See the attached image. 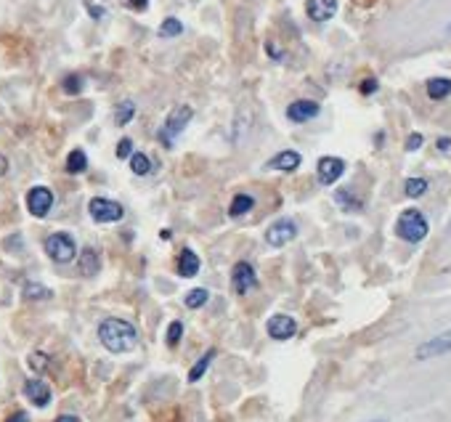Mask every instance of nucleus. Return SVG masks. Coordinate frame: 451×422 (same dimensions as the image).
Listing matches in <instances>:
<instances>
[{
	"label": "nucleus",
	"instance_id": "f3484780",
	"mask_svg": "<svg viewBox=\"0 0 451 422\" xmlns=\"http://www.w3.org/2000/svg\"><path fill=\"white\" fill-rule=\"evenodd\" d=\"M98 268H101L98 252L91 250V247H85L82 255H80V274H82V277H96V274H98Z\"/></svg>",
	"mask_w": 451,
	"mask_h": 422
},
{
	"label": "nucleus",
	"instance_id": "f704fd0d",
	"mask_svg": "<svg viewBox=\"0 0 451 422\" xmlns=\"http://www.w3.org/2000/svg\"><path fill=\"white\" fill-rule=\"evenodd\" d=\"M377 91V80H364V82H361V93H367V96H369V93H374Z\"/></svg>",
	"mask_w": 451,
	"mask_h": 422
},
{
	"label": "nucleus",
	"instance_id": "20e7f679",
	"mask_svg": "<svg viewBox=\"0 0 451 422\" xmlns=\"http://www.w3.org/2000/svg\"><path fill=\"white\" fill-rule=\"evenodd\" d=\"M45 255L51 258L53 263H69L77 255V242L66 231H56V234L45 239Z\"/></svg>",
	"mask_w": 451,
	"mask_h": 422
},
{
	"label": "nucleus",
	"instance_id": "f257e3e1",
	"mask_svg": "<svg viewBox=\"0 0 451 422\" xmlns=\"http://www.w3.org/2000/svg\"><path fill=\"white\" fill-rule=\"evenodd\" d=\"M98 340L109 354H131L138 345V330L125 319L109 316L98 324Z\"/></svg>",
	"mask_w": 451,
	"mask_h": 422
},
{
	"label": "nucleus",
	"instance_id": "a878e982",
	"mask_svg": "<svg viewBox=\"0 0 451 422\" xmlns=\"http://www.w3.org/2000/svg\"><path fill=\"white\" fill-rule=\"evenodd\" d=\"M210 300V292L205 290V287H197V290H191L188 295L184 298L186 308H202V305Z\"/></svg>",
	"mask_w": 451,
	"mask_h": 422
},
{
	"label": "nucleus",
	"instance_id": "a19ab883",
	"mask_svg": "<svg viewBox=\"0 0 451 422\" xmlns=\"http://www.w3.org/2000/svg\"><path fill=\"white\" fill-rule=\"evenodd\" d=\"M449 234H451V224H449Z\"/></svg>",
	"mask_w": 451,
	"mask_h": 422
},
{
	"label": "nucleus",
	"instance_id": "f8f14e48",
	"mask_svg": "<svg viewBox=\"0 0 451 422\" xmlns=\"http://www.w3.org/2000/svg\"><path fill=\"white\" fill-rule=\"evenodd\" d=\"M305 13L313 22H330L337 13V0H305Z\"/></svg>",
	"mask_w": 451,
	"mask_h": 422
},
{
	"label": "nucleus",
	"instance_id": "dca6fc26",
	"mask_svg": "<svg viewBox=\"0 0 451 422\" xmlns=\"http://www.w3.org/2000/svg\"><path fill=\"white\" fill-rule=\"evenodd\" d=\"M199 255L194 250H181V255H178V274L184 279H191V277H197L199 274Z\"/></svg>",
	"mask_w": 451,
	"mask_h": 422
},
{
	"label": "nucleus",
	"instance_id": "c756f323",
	"mask_svg": "<svg viewBox=\"0 0 451 422\" xmlns=\"http://www.w3.org/2000/svg\"><path fill=\"white\" fill-rule=\"evenodd\" d=\"M61 88H64V93H69V96H77V93L82 91V78H80V75H66L64 82H61Z\"/></svg>",
	"mask_w": 451,
	"mask_h": 422
},
{
	"label": "nucleus",
	"instance_id": "cd10ccee",
	"mask_svg": "<svg viewBox=\"0 0 451 422\" xmlns=\"http://www.w3.org/2000/svg\"><path fill=\"white\" fill-rule=\"evenodd\" d=\"M404 191H406V197H411V199L422 197L424 191H427V181H424V178H409L406 186H404Z\"/></svg>",
	"mask_w": 451,
	"mask_h": 422
},
{
	"label": "nucleus",
	"instance_id": "9d476101",
	"mask_svg": "<svg viewBox=\"0 0 451 422\" xmlns=\"http://www.w3.org/2000/svg\"><path fill=\"white\" fill-rule=\"evenodd\" d=\"M316 173H318V181L324 186H332L340 181V175L345 173V159L340 157H321L316 165Z\"/></svg>",
	"mask_w": 451,
	"mask_h": 422
},
{
	"label": "nucleus",
	"instance_id": "393cba45",
	"mask_svg": "<svg viewBox=\"0 0 451 422\" xmlns=\"http://www.w3.org/2000/svg\"><path fill=\"white\" fill-rule=\"evenodd\" d=\"M184 32V24L175 19V16H170V19H165L162 24H159V29H157V35L159 38H178Z\"/></svg>",
	"mask_w": 451,
	"mask_h": 422
},
{
	"label": "nucleus",
	"instance_id": "b1692460",
	"mask_svg": "<svg viewBox=\"0 0 451 422\" xmlns=\"http://www.w3.org/2000/svg\"><path fill=\"white\" fill-rule=\"evenodd\" d=\"M133 115H135V104H133L131 99L128 101H119L114 106V125H128L133 119Z\"/></svg>",
	"mask_w": 451,
	"mask_h": 422
},
{
	"label": "nucleus",
	"instance_id": "4c0bfd02",
	"mask_svg": "<svg viewBox=\"0 0 451 422\" xmlns=\"http://www.w3.org/2000/svg\"><path fill=\"white\" fill-rule=\"evenodd\" d=\"M438 149H441V152H449V149H451V138H438Z\"/></svg>",
	"mask_w": 451,
	"mask_h": 422
},
{
	"label": "nucleus",
	"instance_id": "aec40b11",
	"mask_svg": "<svg viewBox=\"0 0 451 422\" xmlns=\"http://www.w3.org/2000/svg\"><path fill=\"white\" fill-rule=\"evenodd\" d=\"M85 168H88L85 152H82V149H72L69 157H66V173H69V175H80V173H85Z\"/></svg>",
	"mask_w": 451,
	"mask_h": 422
},
{
	"label": "nucleus",
	"instance_id": "a211bd4d",
	"mask_svg": "<svg viewBox=\"0 0 451 422\" xmlns=\"http://www.w3.org/2000/svg\"><path fill=\"white\" fill-rule=\"evenodd\" d=\"M451 93V80L449 78H433L427 80V96L433 101H443L446 96Z\"/></svg>",
	"mask_w": 451,
	"mask_h": 422
},
{
	"label": "nucleus",
	"instance_id": "bb28decb",
	"mask_svg": "<svg viewBox=\"0 0 451 422\" xmlns=\"http://www.w3.org/2000/svg\"><path fill=\"white\" fill-rule=\"evenodd\" d=\"M334 202H337V205H340V208H343V210H361V202H358L356 197H353V194H350V191H345V189H340V191H337V194H334Z\"/></svg>",
	"mask_w": 451,
	"mask_h": 422
},
{
	"label": "nucleus",
	"instance_id": "7ed1b4c3",
	"mask_svg": "<svg viewBox=\"0 0 451 422\" xmlns=\"http://www.w3.org/2000/svg\"><path fill=\"white\" fill-rule=\"evenodd\" d=\"M427 231H430V226H427V218H424L422 212L417 210V208H409V210H404L398 215V224H396V234L404 242H411V245H417V242H422L427 237Z\"/></svg>",
	"mask_w": 451,
	"mask_h": 422
},
{
	"label": "nucleus",
	"instance_id": "72a5a7b5",
	"mask_svg": "<svg viewBox=\"0 0 451 422\" xmlns=\"http://www.w3.org/2000/svg\"><path fill=\"white\" fill-rule=\"evenodd\" d=\"M422 144H424L422 133H411L409 138H406V152H417Z\"/></svg>",
	"mask_w": 451,
	"mask_h": 422
},
{
	"label": "nucleus",
	"instance_id": "e433bc0d",
	"mask_svg": "<svg viewBox=\"0 0 451 422\" xmlns=\"http://www.w3.org/2000/svg\"><path fill=\"white\" fill-rule=\"evenodd\" d=\"M88 11H91V16L93 19H101V16H104V8H101V6H91V3H88Z\"/></svg>",
	"mask_w": 451,
	"mask_h": 422
},
{
	"label": "nucleus",
	"instance_id": "423d86ee",
	"mask_svg": "<svg viewBox=\"0 0 451 422\" xmlns=\"http://www.w3.org/2000/svg\"><path fill=\"white\" fill-rule=\"evenodd\" d=\"M53 208V191L48 186H32L27 191V210L35 218H45Z\"/></svg>",
	"mask_w": 451,
	"mask_h": 422
},
{
	"label": "nucleus",
	"instance_id": "5701e85b",
	"mask_svg": "<svg viewBox=\"0 0 451 422\" xmlns=\"http://www.w3.org/2000/svg\"><path fill=\"white\" fill-rule=\"evenodd\" d=\"M131 170L135 173V175H149V173H151V157L144 154V152H133Z\"/></svg>",
	"mask_w": 451,
	"mask_h": 422
},
{
	"label": "nucleus",
	"instance_id": "1a4fd4ad",
	"mask_svg": "<svg viewBox=\"0 0 451 422\" xmlns=\"http://www.w3.org/2000/svg\"><path fill=\"white\" fill-rule=\"evenodd\" d=\"M295 237H297V224L290 221V218H281L276 224H271L268 226V231H265V242H268L271 247H284V245H290Z\"/></svg>",
	"mask_w": 451,
	"mask_h": 422
},
{
	"label": "nucleus",
	"instance_id": "c85d7f7f",
	"mask_svg": "<svg viewBox=\"0 0 451 422\" xmlns=\"http://www.w3.org/2000/svg\"><path fill=\"white\" fill-rule=\"evenodd\" d=\"M181 335H184V324L181 321H170V327H168V335H165V343L175 348V345L181 343Z\"/></svg>",
	"mask_w": 451,
	"mask_h": 422
},
{
	"label": "nucleus",
	"instance_id": "473e14b6",
	"mask_svg": "<svg viewBox=\"0 0 451 422\" xmlns=\"http://www.w3.org/2000/svg\"><path fill=\"white\" fill-rule=\"evenodd\" d=\"M45 364H48V356H45V354H32V356H29V367H32V370L43 372L45 370Z\"/></svg>",
	"mask_w": 451,
	"mask_h": 422
},
{
	"label": "nucleus",
	"instance_id": "2f4dec72",
	"mask_svg": "<svg viewBox=\"0 0 451 422\" xmlns=\"http://www.w3.org/2000/svg\"><path fill=\"white\" fill-rule=\"evenodd\" d=\"M125 8H131V11H135V13H141V11H146L149 8V0H119Z\"/></svg>",
	"mask_w": 451,
	"mask_h": 422
},
{
	"label": "nucleus",
	"instance_id": "412c9836",
	"mask_svg": "<svg viewBox=\"0 0 451 422\" xmlns=\"http://www.w3.org/2000/svg\"><path fill=\"white\" fill-rule=\"evenodd\" d=\"M212 358H215V348H210V351H207V354H205V356L199 358L197 364L188 370V383H199V380L205 377V372H207V367L212 364Z\"/></svg>",
	"mask_w": 451,
	"mask_h": 422
},
{
	"label": "nucleus",
	"instance_id": "4468645a",
	"mask_svg": "<svg viewBox=\"0 0 451 422\" xmlns=\"http://www.w3.org/2000/svg\"><path fill=\"white\" fill-rule=\"evenodd\" d=\"M24 396L29 398V404H35V407L43 409V407L51 404V385L43 383V380H27Z\"/></svg>",
	"mask_w": 451,
	"mask_h": 422
},
{
	"label": "nucleus",
	"instance_id": "ea45409f",
	"mask_svg": "<svg viewBox=\"0 0 451 422\" xmlns=\"http://www.w3.org/2000/svg\"><path fill=\"white\" fill-rule=\"evenodd\" d=\"M6 170H8V159L0 154V175H6Z\"/></svg>",
	"mask_w": 451,
	"mask_h": 422
},
{
	"label": "nucleus",
	"instance_id": "6e6552de",
	"mask_svg": "<svg viewBox=\"0 0 451 422\" xmlns=\"http://www.w3.org/2000/svg\"><path fill=\"white\" fill-rule=\"evenodd\" d=\"M231 287H234L237 295H247L250 290L258 287V274H255L252 263L239 261V263L231 268Z\"/></svg>",
	"mask_w": 451,
	"mask_h": 422
},
{
	"label": "nucleus",
	"instance_id": "f03ea898",
	"mask_svg": "<svg viewBox=\"0 0 451 422\" xmlns=\"http://www.w3.org/2000/svg\"><path fill=\"white\" fill-rule=\"evenodd\" d=\"M191 117H194V109H191L188 104H178V106H175L170 115H168V119L162 122V128L157 131L159 144L168 146V149H172V146H175V138H178V136L186 131V125L191 122Z\"/></svg>",
	"mask_w": 451,
	"mask_h": 422
},
{
	"label": "nucleus",
	"instance_id": "ddd939ff",
	"mask_svg": "<svg viewBox=\"0 0 451 422\" xmlns=\"http://www.w3.org/2000/svg\"><path fill=\"white\" fill-rule=\"evenodd\" d=\"M321 112V106L316 101H308V99H300V101H292L287 106V119L292 122H308V119H313Z\"/></svg>",
	"mask_w": 451,
	"mask_h": 422
},
{
	"label": "nucleus",
	"instance_id": "6ab92c4d",
	"mask_svg": "<svg viewBox=\"0 0 451 422\" xmlns=\"http://www.w3.org/2000/svg\"><path fill=\"white\" fill-rule=\"evenodd\" d=\"M255 208V199L250 194H237V197L231 199V205H228V215L231 218H242V215H247V212Z\"/></svg>",
	"mask_w": 451,
	"mask_h": 422
},
{
	"label": "nucleus",
	"instance_id": "0eeeda50",
	"mask_svg": "<svg viewBox=\"0 0 451 422\" xmlns=\"http://www.w3.org/2000/svg\"><path fill=\"white\" fill-rule=\"evenodd\" d=\"M451 354V330H443L441 335L424 340L420 348H417V361H427V358H436V356H446Z\"/></svg>",
	"mask_w": 451,
	"mask_h": 422
},
{
	"label": "nucleus",
	"instance_id": "9b49d317",
	"mask_svg": "<svg viewBox=\"0 0 451 422\" xmlns=\"http://www.w3.org/2000/svg\"><path fill=\"white\" fill-rule=\"evenodd\" d=\"M265 330H268V335L274 340H290V337H295V332H297V321L292 316H287V314H276V316L268 319Z\"/></svg>",
	"mask_w": 451,
	"mask_h": 422
},
{
	"label": "nucleus",
	"instance_id": "7c9ffc66",
	"mask_svg": "<svg viewBox=\"0 0 451 422\" xmlns=\"http://www.w3.org/2000/svg\"><path fill=\"white\" fill-rule=\"evenodd\" d=\"M133 157V138H122L117 144V159H131Z\"/></svg>",
	"mask_w": 451,
	"mask_h": 422
},
{
	"label": "nucleus",
	"instance_id": "2eb2a0df",
	"mask_svg": "<svg viewBox=\"0 0 451 422\" xmlns=\"http://www.w3.org/2000/svg\"><path fill=\"white\" fill-rule=\"evenodd\" d=\"M300 162L303 157L297 154V152H292V149H284V152H279L276 157H271L265 162V168L268 170H281V173H292L300 168Z\"/></svg>",
	"mask_w": 451,
	"mask_h": 422
},
{
	"label": "nucleus",
	"instance_id": "c9c22d12",
	"mask_svg": "<svg viewBox=\"0 0 451 422\" xmlns=\"http://www.w3.org/2000/svg\"><path fill=\"white\" fill-rule=\"evenodd\" d=\"M6 422H29V414H27V412H13Z\"/></svg>",
	"mask_w": 451,
	"mask_h": 422
},
{
	"label": "nucleus",
	"instance_id": "4be33fe9",
	"mask_svg": "<svg viewBox=\"0 0 451 422\" xmlns=\"http://www.w3.org/2000/svg\"><path fill=\"white\" fill-rule=\"evenodd\" d=\"M53 292L45 287V284H38V282H27L24 284V300H48Z\"/></svg>",
	"mask_w": 451,
	"mask_h": 422
},
{
	"label": "nucleus",
	"instance_id": "58836bf2",
	"mask_svg": "<svg viewBox=\"0 0 451 422\" xmlns=\"http://www.w3.org/2000/svg\"><path fill=\"white\" fill-rule=\"evenodd\" d=\"M56 422H80V417H75V414H61V417H56Z\"/></svg>",
	"mask_w": 451,
	"mask_h": 422
},
{
	"label": "nucleus",
	"instance_id": "39448f33",
	"mask_svg": "<svg viewBox=\"0 0 451 422\" xmlns=\"http://www.w3.org/2000/svg\"><path fill=\"white\" fill-rule=\"evenodd\" d=\"M88 212L96 224H117L119 218L125 215L122 205L114 202V199H106V197H93L88 202Z\"/></svg>",
	"mask_w": 451,
	"mask_h": 422
}]
</instances>
